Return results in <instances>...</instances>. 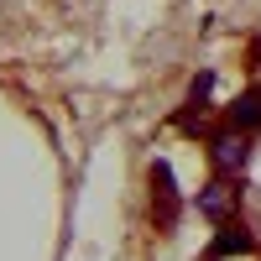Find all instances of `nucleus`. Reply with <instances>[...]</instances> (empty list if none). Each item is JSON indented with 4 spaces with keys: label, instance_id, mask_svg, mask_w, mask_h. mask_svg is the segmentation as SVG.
<instances>
[{
    "label": "nucleus",
    "instance_id": "f257e3e1",
    "mask_svg": "<svg viewBox=\"0 0 261 261\" xmlns=\"http://www.w3.org/2000/svg\"><path fill=\"white\" fill-rule=\"evenodd\" d=\"M151 220H157V230H178L183 220V193L167 162H151Z\"/></svg>",
    "mask_w": 261,
    "mask_h": 261
},
{
    "label": "nucleus",
    "instance_id": "f03ea898",
    "mask_svg": "<svg viewBox=\"0 0 261 261\" xmlns=\"http://www.w3.org/2000/svg\"><path fill=\"white\" fill-rule=\"evenodd\" d=\"M246 157H251V136L225 125V136H214V167H220V178H235L246 167Z\"/></svg>",
    "mask_w": 261,
    "mask_h": 261
},
{
    "label": "nucleus",
    "instance_id": "7ed1b4c3",
    "mask_svg": "<svg viewBox=\"0 0 261 261\" xmlns=\"http://www.w3.org/2000/svg\"><path fill=\"white\" fill-rule=\"evenodd\" d=\"M246 251H256L251 230H246L241 220H225L220 235H214V246H209V261H220V256H246Z\"/></svg>",
    "mask_w": 261,
    "mask_h": 261
},
{
    "label": "nucleus",
    "instance_id": "20e7f679",
    "mask_svg": "<svg viewBox=\"0 0 261 261\" xmlns=\"http://www.w3.org/2000/svg\"><path fill=\"white\" fill-rule=\"evenodd\" d=\"M225 125H235V130H261V84H251V89L225 110Z\"/></svg>",
    "mask_w": 261,
    "mask_h": 261
},
{
    "label": "nucleus",
    "instance_id": "39448f33",
    "mask_svg": "<svg viewBox=\"0 0 261 261\" xmlns=\"http://www.w3.org/2000/svg\"><path fill=\"white\" fill-rule=\"evenodd\" d=\"M199 209L209 214V220H214V225H225V220H230V188H225V178L204 188V199H199Z\"/></svg>",
    "mask_w": 261,
    "mask_h": 261
},
{
    "label": "nucleus",
    "instance_id": "423d86ee",
    "mask_svg": "<svg viewBox=\"0 0 261 261\" xmlns=\"http://www.w3.org/2000/svg\"><path fill=\"white\" fill-rule=\"evenodd\" d=\"M209 94H214V73H199V79L188 84V105H193V110H204Z\"/></svg>",
    "mask_w": 261,
    "mask_h": 261
},
{
    "label": "nucleus",
    "instance_id": "0eeeda50",
    "mask_svg": "<svg viewBox=\"0 0 261 261\" xmlns=\"http://www.w3.org/2000/svg\"><path fill=\"white\" fill-rule=\"evenodd\" d=\"M251 68H261V42H256V47H251Z\"/></svg>",
    "mask_w": 261,
    "mask_h": 261
}]
</instances>
